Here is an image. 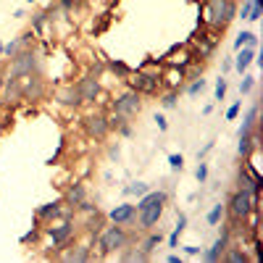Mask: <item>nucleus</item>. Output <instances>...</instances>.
Segmentation results:
<instances>
[{"mask_svg":"<svg viewBox=\"0 0 263 263\" xmlns=\"http://www.w3.org/2000/svg\"><path fill=\"white\" fill-rule=\"evenodd\" d=\"M227 216H229V229H239V224L248 221V216L258 208V195L248 192V190H234L227 200Z\"/></svg>","mask_w":263,"mask_h":263,"instance_id":"nucleus-1","label":"nucleus"},{"mask_svg":"<svg viewBox=\"0 0 263 263\" xmlns=\"http://www.w3.org/2000/svg\"><path fill=\"white\" fill-rule=\"evenodd\" d=\"M42 71H45V58H42L34 48H27V50H18V53L11 58L6 79H18V77L42 74Z\"/></svg>","mask_w":263,"mask_h":263,"instance_id":"nucleus-2","label":"nucleus"},{"mask_svg":"<svg viewBox=\"0 0 263 263\" xmlns=\"http://www.w3.org/2000/svg\"><path fill=\"white\" fill-rule=\"evenodd\" d=\"M95 242H98L100 255L108 258V255L121 253L124 248H129V245H132V234H129L126 227H121V224H108L105 229H100V234L95 237Z\"/></svg>","mask_w":263,"mask_h":263,"instance_id":"nucleus-3","label":"nucleus"},{"mask_svg":"<svg viewBox=\"0 0 263 263\" xmlns=\"http://www.w3.org/2000/svg\"><path fill=\"white\" fill-rule=\"evenodd\" d=\"M237 18V0H205V24L216 32H224Z\"/></svg>","mask_w":263,"mask_h":263,"instance_id":"nucleus-4","label":"nucleus"},{"mask_svg":"<svg viewBox=\"0 0 263 263\" xmlns=\"http://www.w3.org/2000/svg\"><path fill=\"white\" fill-rule=\"evenodd\" d=\"M42 232H45L50 237V248L53 250H63L71 245V239L77 237V227L71 218H55V221H50V227H42Z\"/></svg>","mask_w":263,"mask_h":263,"instance_id":"nucleus-5","label":"nucleus"},{"mask_svg":"<svg viewBox=\"0 0 263 263\" xmlns=\"http://www.w3.org/2000/svg\"><path fill=\"white\" fill-rule=\"evenodd\" d=\"M124 82L129 84V90H135L140 95H156L161 90V71L137 69V71H132Z\"/></svg>","mask_w":263,"mask_h":263,"instance_id":"nucleus-6","label":"nucleus"},{"mask_svg":"<svg viewBox=\"0 0 263 263\" xmlns=\"http://www.w3.org/2000/svg\"><path fill=\"white\" fill-rule=\"evenodd\" d=\"M111 111L119 114V116H124V119H135V116H140V111H142V95L135 92V90H124V92H119V95L111 100Z\"/></svg>","mask_w":263,"mask_h":263,"instance_id":"nucleus-7","label":"nucleus"},{"mask_svg":"<svg viewBox=\"0 0 263 263\" xmlns=\"http://www.w3.org/2000/svg\"><path fill=\"white\" fill-rule=\"evenodd\" d=\"M18 92H21V100H29V103H37L42 95H45V79L42 74H29V77H18Z\"/></svg>","mask_w":263,"mask_h":263,"instance_id":"nucleus-8","label":"nucleus"},{"mask_svg":"<svg viewBox=\"0 0 263 263\" xmlns=\"http://www.w3.org/2000/svg\"><path fill=\"white\" fill-rule=\"evenodd\" d=\"M163 208L166 203H156V205H147V208H137V229L140 232H150V229H156L161 224V218H163Z\"/></svg>","mask_w":263,"mask_h":263,"instance_id":"nucleus-9","label":"nucleus"},{"mask_svg":"<svg viewBox=\"0 0 263 263\" xmlns=\"http://www.w3.org/2000/svg\"><path fill=\"white\" fill-rule=\"evenodd\" d=\"M82 126H84V132H87V137H92V140H98V142L105 140L108 132H111L105 114H90V116H84V119H82Z\"/></svg>","mask_w":263,"mask_h":263,"instance_id":"nucleus-10","label":"nucleus"},{"mask_svg":"<svg viewBox=\"0 0 263 263\" xmlns=\"http://www.w3.org/2000/svg\"><path fill=\"white\" fill-rule=\"evenodd\" d=\"M74 87H77V92H79L82 105H92V103L100 98V79H98V77H92V74L82 77Z\"/></svg>","mask_w":263,"mask_h":263,"instance_id":"nucleus-11","label":"nucleus"},{"mask_svg":"<svg viewBox=\"0 0 263 263\" xmlns=\"http://www.w3.org/2000/svg\"><path fill=\"white\" fill-rule=\"evenodd\" d=\"M108 221L111 224H121V227H135L137 221V205L132 203H121V205H114L111 211H108Z\"/></svg>","mask_w":263,"mask_h":263,"instance_id":"nucleus-12","label":"nucleus"},{"mask_svg":"<svg viewBox=\"0 0 263 263\" xmlns=\"http://www.w3.org/2000/svg\"><path fill=\"white\" fill-rule=\"evenodd\" d=\"M229 242H232V229H229V224L221 229V234H218V239L208 248V250H203L200 255H203V260L205 263H218L221 260V255H224V250L229 248Z\"/></svg>","mask_w":263,"mask_h":263,"instance_id":"nucleus-13","label":"nucleus"},{"mask_svg":"<svg viewBox=\"0 0 263 263\" xmlns=\"http://www.w3.org/2000/svg\"><path fill=\"white\" fill-rule=\"evenodd\" d=\"M182 84H184V69L168 63L166 71H161V87L163 90H179Z\"/></svg>","mask_w":263,"mask_h":263,"instance_id":"nucleus-14","label":"nucleus"},{"mask_svg":"<svg viewBox=\"0 0 263 263\" xmlns=\"http://www.w3.org/2000/svg\"><path fill=\"white\" fill-rule=\"evenodd\" d=\"M63 197L61 200H53V203H42L40 208H37V224H50V221H55V218H61V211H63Z\"/></svg>","mask_w":263,"mask_h":263,"instance_id":"nucleus-15","label":"nucleus"},{"mask_svg":"<svg viewBox=\"0 0 263 263\" xmlns=\"http://www.w3.org/2000/svg\"><path fill=\"white\" fill-rule=\"evenodd\" d=\"M55 103L66 105V108H82V100H79V92H77V87L74 84H63L58 87V90L53 92Z\"/></svg>","mask_w":263,"mask_h":263,"instance_id":"nucleus-16","label":"nucleus"},{"mask_svg":"<svg viewBox=\"0 0 263 263\" xmlns=\"http://www.w3.org/2000/svg\"><path fill=\"white\" fill-rule=\"evenodd\" d=\"M255 55H258V48H239L234 61H232V69L239 71V74H245L250 69V63L255 61Z\"/></svg>","mask_w":263,"mask_h":263,"instance_id":"nucleus-17","label":"nucleus"},{"mask_svg":"<svg viewBox=\"0 0 263 263\" xmlns=\"http://www.w3.org/2000/svg\"><path fill=\"white\" fill-rule=\"evenodd\" d=\"M66 250V248H63ZM92 245H87V242H77L74 248H69L66 253H61V260H77V263H84V260H90L92 258Z\"/></svg>","mask_w":263,"mask_h":263,"instance_id":"nucleus-18","label":"nucleus"},{"mask_svg":"<svg viewBox=\"0 0 263 263\" xmlns=\"http://www.w3.org/2000/svg\"><path fill=\"white\" fill-rule=\"evenodd\" d=\"M84 197H87V187H84L82 182H74L69 190L63 192V203H66V205H77V203L84 200Z\"/></svg>","mask_w":263,"mask_h":263,"instance_id":"nucleus-19","label":"nucleus"},{"mask_svg":"<svg viewBox=\"0 0 263 263\" xmlns=\"http://www.w3.org/2000/svg\"><path fill=\"white\" fill-rule=\"evenodd\" d=\"M163 242V234H161V229L156 232V229H150V232H145V239H140V250H145L147 255H153V250H156L158 245Z\"/></svg>","mask_w":263,"mask_h":263,"instance_id":"nucleus-20","label":"nucleus"},{"mask_svg":"<svg viewBox=\"0 0 263 263\" xmlns=\"http://www.w3.org/2000/svg\"><path fill=\"white\" fill-rule=\"evenodd\" d=\"M239 48H258V34L250 32V29L239 32L237 40H234V50H239Z\"/></svg>","mask_w":263,"mask_h":263,"instance_id":"nucleus-21","label":"nucleus"},{"mask_svg":"<svg viewBox=\"0 0 263 263\" xmlns=\"http://www.w3.org/2000/svg\"><path fill=\"white\" fill-rule=\"evenodd\" d=\"M258 103H253L250 105V111L245 114V119H242V126H239V135H245V132H253L255 126H258Z\"/></svg>","mask_w":263,"mask_h":263,"instance_id":"nucleus-22","label":"nucleus"},{"mask_svg":"<svg viewBox=\"0 0 263 263\" xmlns=\"http://www.w3.org/2000/svg\"><path fill=\"white\" fill-rule=\"evenodd\" d=\"M153 255H147L145 250H140V248H124L121 250V260H129V263H145V260H150Z\"/></svg>","mask_w":263,"mask_h":263,"instance_id":"nucleus-23","label":"nucleus"},{"mask_svg":"<svg viewBox=\"0 0 263 263\" xmlns=\"http://www.w3.org/2000/svg\"><path fill=\"white\" fill-rule=\"evenodd\" d=\"M224 218H227V208L221 205V203H216L211 211H208V216H205V221L211 224V227H218V224H221L224 221Z\"/></svg>","mask_w":263,"mask_h":263,"instance_id":"nucleus-24","label":"nucleus"},{"mask_svg":"<svg viewBox=\"0 0 263 263\" xmlns=\"http://www.w3.org/2000/svg\"><path fill=\"white\" fill-rule=\"evenodd\" d=\"M48 24H50V18H48V13H45V11H34V13H32V27H29V29H32L34 34H40Z\"/></svg>","mask_w":263,"mask_h":263,"instance_id":"nucleus-25","label":"nucleus"},{"mask_svg":"<svg viewBox=\"0 0 263 263\" xmlns=\"http://www.w3.org/2000/svg\"><path fill=\"white\" fill-rule=\"evenodd\" d=\"M158 100H161L163 108H177V103H179V90H163Z\"/></svg>","mask_w":263,"mask_h":263,"instance_id":"nucleus-26","label":"nucleus"},{"mask_svg":"<svg viewBox=\"0 0 263 263\" xmlns=\"http://www.w3.org/2000/svg\"><path fill=\"white\" fill-rule=\"evenodd\" d=\"M108 69H111L119 79H126V77L132 74V69H129V66H126L124 61H108Z\"/></svg>","mask_w":263,"mask_h":263,"instance_id":"nucleus-27","label":"nucleus"},{"mask_svg":"<svg viewBox=\"0 0 263 263\" xmlns=\"http://www.w3.org/2000/svg\"><path fill=\"white\" fill-rule=\"evenodd\" d=\"M205 84H208V82H205V79H203V77H197V79H190V84H187V87H184V92H187V95H192V98H195V95H200V92H203V90H205Z\"/></svg>","mask_w":263,"mask_h":263,"instance_id":"nucleus-28","label":"nucleus"},{"mask_svg":"<svg viewBox=\"0 0 263 263\" xmlns=\"http://www.w3.org/2000/svg\"><path fill=\"white\" fill-rule=\"evenodd\" d=\"M221 260H227V263H245L248 255H245L242 250H232V248H227L224 255H221Z\"/></svg>","mask_w":263,"mask_h":263,"instance_id":"nucleus-29","label":"nucleus"},{"mask_svg":"<svg viewBox=\"0 0 263 263\" xmlns=\"http://www.w3.org/2000/svg\"><path fill=\"white\" fill-rule=\"evenodd\" d=\"M255 90V77H250L248 71L242 74V82H239V95H250Z\"/></svg>","mask_w":263,"mask_h":263,"instance_id":"nucleus-30","label":"nucleus"},{"mask_svg":"<svg viewBox=\"0 0 263 263\" xmlns=\"http://www.w3.org/2000/svg\"><path fill=\"white\" fill-rule=\"evenodd\" d=\"M150 190V184H145V182H132V184H126V195H137V197H142L145 192Z\"/></svg>","mask_w":263,"mask_h":263,"instance_id":"nucleus-31","label":"nucleus"},{"mask_svg":"<svg viewBox=\"0 0 263 263\" xmlns=\"http://www.w3.org/2000/svg\"><path fill=\"white\" fill-rule=\"evenodd\" d=\"M227 87H229V84H227V79H224V74H221V77L216 79V87H213L216 100H224V98H227Z\"/></svg>","mask_w":263,"mask_h":263,"instance_id":"nucleus-32","label":"nucleus"},{"mask_svg":"<svg viewBox=\"0 0 263 263\" xmlns=\"http://www.w3.org/2000/svg\"><path fill=\"white\" fill-rule=\"evenodd\" d=\"M168 166H171V171H182L184 168V156H182V153H171V156H168Z\"/></svg>","mask_w":263,"mask_h":263,"instance_id":"nucleus-33","label":"nucleus"},{"mask_svg":"<svg viewBox=\"0 0 263 263\" xmlns=\"http://www.w3.org/2000/svg\"><path fill=\"white\" fill-rule=\"evenodd\" d=\"M197 161H200V158H197ZM195 179L200 182V184H205V182H208V163H203V161L197 163V168H195Z\"/></svg>","mask_w":263,"mask_h":263,"instance_id":"nucleus-34","label":"nucleus"},{"mask_svg":"<svg viewBox=\"0 0 263 263\" xmlns=\"http://www.w3.org/2000/svg\"><path fill=\"white\" fill-rule=\"evenodd\" d=\"M40 234H42V227H34L32 232H27L24 237H21V245H29V242L34 245V242H37V239H40Z\"/></svg>","mask_w":263,"mask_h":263,"instance_id":"nucleus-35","label":"nucleus"},{"mask_svg":"<svg viewBox=\"0 0 263 263\" xmlns=\"http://www.w3.org/2000/svg\"><path fill=\"white\" fill-rule=\"evenodd\" d=\"M239 111H242V100H237V103H232V105L227 108V114H224V116H227V121H234V119L239 116Z\"/></svg>","mask_w":263,"mask_h":263,"instance_id":"nucleus-36","label":"nucleus"},{"mask_svg":"<svg viewBox=\"0 0 263 263\" xmlns=\"http://www.w3.org/2000/svg\"><path fill=\"white\" fill-rule=\"evenodd\" d=\"M263 16V6L258 3V0H253V6H250V13H248V21H258Z\"/></svg>","mask_w":263,"mask_h":263,"instance_id":"nucleus-37","label":"nucleus"},{"mask_svg":"<svg viewBox=\"0 0 263 263\" xmlns=\"http://www.w3.org/2000/svg\"><path fill=\"white\" fill-rule=\"evenodd\" d=\"M182 234H184L182 229L174 227V229H171V234H168V248H179V237H182Z\"/></svg>","mask_w":263,"mask_h":263,"instance_id":"nucleus-38","label":"nucleus"},{"mask_svg":"<svg viewBox=\"0 0 263 263\" xmlns=\"http://www.w3.org/2000/svg\"><path fill=\"white\" fill-rule=\"evenodd\" d=\"M50 3H55V6H61V8H66V11H74L79 3L77 0H50Z\"/></svg>","mask_w":263,"mask_h":263,"instance_id":"nucleus-39","label":"nucleus"},{"mask_svg":"<svg viewBox=\"0 0 263 263\" xmlns=\"http://www.w3.org/2000/svg\"><path fill=\"white\" fill-rule=\"evenodd\" d=\"M250 6H253V0H245V3H242V8H237V16H239V18H248V13H250Z\"/></svg>","mask_w":263,"mask_h":263,"instance_id":"nucleus-40","label":"nucleus"},{"mask_svg":"<svg viewBox=\"0 0 263 263\" xmlns=\"http://www.w3.org/2000/svg\"><path fill=\"white\" fill-rule=\"evenodd\" d=\"M156 124H158V129H161V132H166V129H168V121H166V116H161V114H156Z\"/></svg>","mask_w":263,"mask_h":263,"instance_id":"nucleus-41","label":"nucleus"},{"mask_svg":"<svg viewBox=\"0 0 263 263\" xmlns=\"http://www.w3.org/2000/svg\"><path fill=\"white\" fill-rule=\"evenodd\" d=\"M211 150H213V142H205V145H203V150H197V158H205Z\"/></svg>","mask_w":263,"mask_h":263,"instance_id":"nucleus-42","label":"nucleus"},{"mask_svg":"<svg viewBox=\"0 0 263 263\" xmlns=\"http://www.w3.org/2000/svg\"><path fill=\"white\" fill-rule=\"evenodd\" d=\"M177 229H187V213H179V218H177Z\"/></svg>","mask_w":263,"mask_h":263,"instance_id":"nucleus-43","label":"nucleus"},{"mask_svg":"<svg viewBox=\"0 0 263 263\" xmlns=\"http://www.w3.org/2000/svg\"><path fill=\"white\" fill-rule=\"evenodd\" d=\"M108 156H111L114 161H119V156H121V150H119V145H114V147H108Z\"/></svg>","mask_w":263,"mask_h":263,"instance_id":"nucleus-44","label":"nucleus"},{"mask_svg":"<svg viewBox=\"0 0 263 263\" xmlns=\"http://www.w3.org/2000/svg\"><path fill=\"white\" fill-rule=\"evenodd\" d=\"M182 250H184L187 255H200V248H195V245H184Z\"/></svg>","mask_w":263,"mask_h":263,"instance_id":"nucleus-45","label":"nucleus"},{"mask_svg":"<svg viewBox=\"0 0 263 263\" xmlns=\"http://www.w3.org/2000/svg\"><path fill=\"white\" fill-rule=\"evenodd\" d=\"M227 71H232V58H227V61L221 63V74H227Z\"/></svg>","mask_w":263,"mask_h":263,"instance_id":"nucleus-46","label":"nucleus"},{"mask_svg":"<svg viewBox=\"0 0 263 263\" xmlns=\"http://www.w3.org/2000/svg\"><path fill=\"white\" fill-rule=\"evenodd\" d=\"M168 263H182V255H177V253H171L168 258H166Z\"/></svg>","mask_w":263,"mask_h":263,"instance_id":"nucleus-47","label":"nucleus"},{"mask_svg":"<svg viewBox=\"0 0 263 263\" xmlns=\"http://www.w3.org/2000/svg\"><path fill=\"white\" fill-rule=\"evenodd\" d=\"M13 16H16V18H24V16H27V11H24V8H16V11H13Z\"/></svg>","mask_w":263,"mask_h":263,"instance_id":"nucleus-48","label":"nucleus"},{"mask_svg":"<svg viewBox=\"0 0 263 263\" xmlns=\"http://www.w3.org/2000/svg\"><path fill=\"white\" fill-rule=\"evenodd\" d=\"M3 87H6V77H3V74H0V90H3Z\"/></svg>","mask_w":263,"mask_h":263,"instance_id":"nucleus-49","label":"nucleus"},{"mask_svg":"<svg viewBox=\"0 0 263 263\" xmlns=\"http://www.w3.org/2000/svg\"><path fill=\"white\" fill-rule=\"evenodd\" d=\"M3 108H6V100H3V98H0V111H3Z\"/></svg>","mask_w":263,"mask_h":263,"instance_id":"nucleus-50","label":"nucleus"},{"mask_svg":"<svg viewBox=\"0 0 263 263\" xmlns=\"http://www.w3.org/2000/svg\"><path fill=\"white\" fill-rule=\"evenodd\" d=\"M0 58H3V42H0Z\"/></svg>","mask_w":263,"mask_h":263,"instance_id":"nucleus-51","label":"nucleus"},{"mask_svg":"<svg viewBox=\"0 0 263 263\" xmlns=\"http://www.w3.org/2000/svg\"><path fill=\"white\" fill-rule=\"evenodd\" d=\"M77 3H82V0H77Z\"/></svg>","mask_w":263,"mask_h":263,"instance_id":"nucleus-52","label":"nucleus"}]
</instances>
